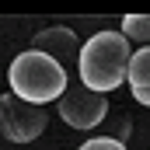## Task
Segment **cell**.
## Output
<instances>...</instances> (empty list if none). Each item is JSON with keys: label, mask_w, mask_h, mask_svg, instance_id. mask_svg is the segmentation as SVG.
I'll list each match as a JSON object with an SVG mask.
<instances>
[{"label": "cell", "mask_w": 150, "mask_h": 150, "mask_svg": "<svg viewBox=\"0 0 150 150\" xmlns=\"http://www.w3.org/2000/svg\"><path fill=\"white\" fill-rule=\"evenodd\" d=\"M119 35L126 38V42H140V45H147V42H150V18H147V14H122V28H119Z\"/></svg>", "instance_id": "52a82bcc"}, {"label": "cell", "mask_w": 150, "mask_h": 150, "mask_svg": "<svg viewBox=\"0 0 150 150\" xmlns=\"http://www.w3.org/2000/svg\"><path fill=\"white\" fill-rule=\"evenodd\" d=\"M80 150H126V143L115 136H94V140H84Z\"/></svg>", "instance_id": "ba28073f"}, {"label": "cell", "mask_w": 150, "mask_h": 150, "mask_svg": "<svg viewBox=\"0 0 150 150\" xmlns=\"http://www.w3.org/2000/svg\"><path fill=\"white\" fill-rule=\"evenodd\" d=\"M126 84H129V91H133V98L140 101V105H150V49L147 45H140V49H133V56H129V67H126Z\"/></svg>", "instance_id": "8992f818"}, {"label": "cell", "mask_w": 150, "mask_h": 150, "mask_svg": "<svg viewBox=\"0 0 150 150\" xmlns=\"http://www.w3.org/2000/svg\"><path fill=\"white\" fill-rule=\"evenodd\" d=\"M129 42L119 35L115 28H105V32H94L80 45L77 52V74H80V84L87 91H98V94H108L115 87L126 84V67H129Z\"/></svg>", "instance_id": "6da1fadb"}, {"label": "cell", "mask_w": 150, "mask_h": 150, "mask_svg": "<svg viewBox=\"0 0 150 150\" xmlns=\"http://www.w3.org/2000/svg\"><path fill=\"white\" fill-rule=\"evenodd\" d=\"M32 49L35 52H45L49 59H56L63 70L77 63V52H80V38H77L74 28L67 25H52V28H42L35 38H32Z\"/></svg>", "instance_id": "5b68a950"}, {"label": "cell", "mask_w": 150, "mask_h": 150, "mask_svg": "<svg viewBox=\"0 0 150 150\" xmlns=\"http://www.w3.org/2000/svg\"><path fill=\"white\" fill-rule=\"evenodd\" d=\"M56 112L70 129H94L108 115V98L87 91L84 84H67V91L56 98Z\"/></svg>", "instance_id": "277c9868"}, {"label": "cell", "mask_w": 150, "mask_h": 150, "mask_svg": "<svg viewBox=\"0 0 150 150\" xmlns=\"http://www.w3.org/2000/svg\"><path fill=\"white\" fill-rule=\"evenodd\" d=\"M7 84H11V94H14V98L45 108L49 101H56V98L67 91L70 74H67L56 59H49L45 52L25 49V52H18V56L11 59V67H7Z\"/></svg>", "instance_id": "7a4b0ae2"}, {"label": "cell", "mask_w": 150, "mask_h": 150, "mask_svg": "<svg viewBox=\"0 0 150 150\" xmlns=\"http://www.w3.org/2000/svg\"><path fill=\"white\" fill-rule=\"evenodd\" d=\"M49 126V112L42 105L21 101L11 91L0 94V133L7 143H35Z\"/></svg>", "instance_id": "3957f363"}]
</instances>
